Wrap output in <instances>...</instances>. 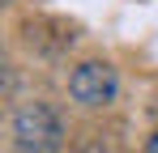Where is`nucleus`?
<instances>
[{
	"instance_id": "nucleus-3",
	"label": "nucleus",
	"mask_w": 158,
	"mask_h": 153,
	"mask_svg": "<svg viewBox=\"0 0 158 153\" xmlns=\"http://www.w3.org/2000/svg\"><path fill=\"white\" fill-rule=\"evenodd\" d=\"M145 153H158V132L150 136V145H145Z\"/></svg>"
},
{
	"instance_id": "nucleus-2",
	"label": "nucleus",
	"mask_w": 158,
	"mask_h": 153,
	"mask_svg": "<svg viewBox=\"0 0 158 153\" xmlns=\"http://www.w3.org/2000/svg\"><path fill=\"white\" fill-rule=\"evenodd\" d=\"M69 94H73L81 106H107V102H115V94H120L115 68L103 64V60H85V64H77L73 76H69Z\"/></svg>"
},
{
	"instance_id": "nucleus-1",
	"label": "nucleus",
	"mask_w": 158,
	"mask_h": 153,
	"mask_svg": "<svg viewBox=\"0 0 158 153\" xmlns=\"http://www.w3.org/2000/svg\"><path fill=\"white\" fill-rule=\"evenodd\" d=\"M64 145V128L60 115L47 102H26L13 115V149L17 153H60Z\"/></svg>"
}]
</instances>
